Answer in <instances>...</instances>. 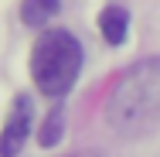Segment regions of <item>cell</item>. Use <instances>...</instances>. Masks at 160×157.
<instances>
[{
  "instance_id": "8992f818",
  "label": "cell",
  "mask_w": 160,
  "mask_h": 157,
  "mask_svg": "<svg viewBox=\"0 0 160 157\" xmlns=\"http://www.w3.org/2000/svg\"><path fill=\"white\" fill-rule=\"evenodd\" d=\"M65 133V109H51L48 120L41 123V133H38V144L41 147H55Z\"/></svg>"
},
{
  "instance_id": "3957f363",
  "label": "cell",
  "mask_w": 160,
  "mask_h": 157,
  "mask_svg": "<svg viewBox=\"0 0 160 157\" xmlns=\"http://www.w3.org/2000/svg\"><path fill=\"white\" fill-rule=\"evenodd\" d=\"M31 120H34L31 99L28 96H17V102H14L10 116H7V123H3V133H0V157H14L24 147V140L31 133Z\"/></svg>"
},
{
  "instance_id": "52a82bcc",
  "label": "cell",
  "mask_w": 160,
  "mask_h": 157,
  "mask_svg": "<svg viewBox=\"0 0 160 157\" xmlns=\"http://www.w3.org/2000/svg\"><path fill=\"white\" fill-rule=\"evenodd\" d=\"M75 157H89V154H75Z\"/></svg>"
},
{
  "instance_id": "7a4b0ae2",
  "label": "cell",
  "mask_w": 160,
  "mask_h": 157,
  "mask_svg": "<svg viewBox=\"0 0 160 157\" xmlns=\"http://www.w3.org/2000/svg\"><path fill=\"white\" fill-rule=\"evenodd\" d=\"M82 72V44L72 31H44L31 51V79L38 92L62 99Z\"/></svg>"
},
{
  "instance_id": "5b68a950",
  "label": "cell",
  "mask_w": 160,
  "mask_h": 157,
  "mask_svg": "<svg viewBox=\"0 0 160 157\" xmlns=\"http://www.w3.org/2000/svg\"><path fill=\"white\" fill-rule=\"evenodd\" d=\"M58 14V0H24L21 3V21L28 28H41Z\"/></svg>"
},
{
  "instance_id": "6da1fadb",
  "label": "cell",
  "mask_w": 160,
  "mask_h": 157,
  "mask_svg": "<svg viewBox=\"0 0 160 157\" xmlns=\"http://www.w3.org/2000/svg\"><path fill=\"white\" fill-rule=\"evenodd\" d=\"M160 120V58H143L116 79L106 99V123L116 133H143Z\"/></svg>"
},
{
  "instance_id": "277c9868",
  "label": "cell",
  "mask_w": 160,
  "mask_h": 157,
  "mask_svg": "<svg viewBox=\"0 0 160 157\" xmlns=\"http://www.w3.org/2000/svg\"><path fill=\"white\" fill-rule=\"evenodd\" d=\"M99 31L109 44H123L126 41V31H129V14L123 7H106L99 14Z\"/></svg>"
}]
</instances>
